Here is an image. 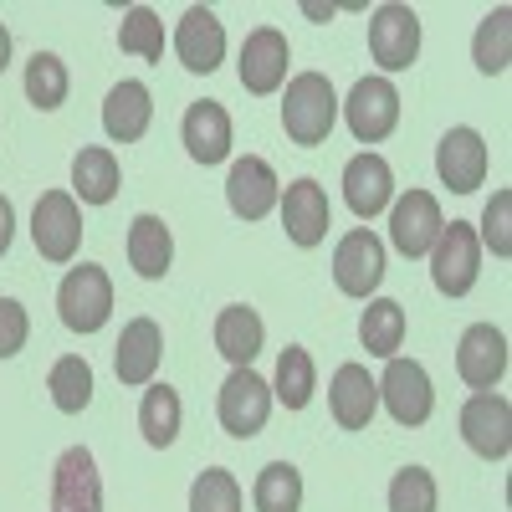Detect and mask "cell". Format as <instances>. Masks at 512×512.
Masks as SVG:
<instances>
[{
  "mask_svg": "<svg viewBox=\"0 0 512 512\" xmlns=\"http://www.w3.org/2000/svg\"><path fill=\"white\" fill-rule=\"evenodd\" d=\"M338 123V98H333V82L323 72H297L287 82V98H282V128L292 144L318 149Z\"/></svg>",
  "mask_w": 512,
  "mask_h": 512,
  "instance_id": "6da1fadb",
  "label": "cell"
},
{
  "mask_svg": "<svg viewBox=\"0 0 512 512\" xmlns=\"http://www.w3.org/2000/svg\"><path fill=\"white\" fill-rule=\"evenodd\" d=\"M477 272H482V241L466 221H451L441 226L436 246H431V282L441 297H466L477 287Z\"/></svg>",
  "mask_w": 512,
  "mask_h": 512,
  "instance_id": "7a4b0ae2",
  "label": "cell"
},
{
  "mask_svg": "<svg viewBox=\"0 0 512 512\" xmlns=\"http://www.w3.org/2000/svg\"><path fill=\"white\" fill-rule=\"evenodd\" d=\"M57 313H62V323L72 333H98L108 323V313H113V282H108V272L93 267V262L72 267L62 277V287H57Z\"/></svg>",
  "mask_w": 512,
  "mask_h": 512,
  "instance_id": "3957f363",
  "label": "cell"
},
{
  "mask_svg": "<svg viewBox=\"0 0 512 512\" xmlns=\"http://www.w3.org/2000/svg\"><path fill=\"white\" fill-rule=\"evenodd\" d=\"M216 415H221V425H226V436L251 441V436L267 425V415H272V384L256 374V369H231V379L221 384Z\"/></svg>",
  "mask_w": 512,
  "mask_h": 512,
  "instance_id": "277c9868",
  "label": "cell"
},
{
  "mask_svg": "<svg viewBox=\"0 0 512 512\" xmlns=\"http://www.w3.org/2000/svg\"><path fill=\"white\" fill-rule=\"evenodd\" d=\"M344 118H349L359 144L390 139L395 123H400V93H395V82L390 77H359L349 103H344Z\"/></svg>",
  "mask_w": 512,
  "mask_h": 512,
  "instance_id": "5b68a950",
  "label": "cell"
},
{
  "mask_svg": "<svg viewBox=\"0 0 512 512\" xmlns=\"http://www.w3.org/2000/svg\"><path fill=\"white\" fill-rule=\"evenodd\" d=\"M31 241L47 262H72L77 246H82V216H77V200L67 190H47L36 200V216H31Z\"/></svg>",
  "mask_w": 512,
  "mask_h": 512,
  "instance_id": "8992f818",
  "label": "cell"
},
{
  "mask_svg": "<svg viewBox=\"0 0 512 512\" xmlns=\"http://www.w3.org/2000/svg\"><path fill=\"white\" fill-rule=\"evenodd\" d=\"M369 52L384 72H405L420 57V16L410 6H379L369 16Z\"/></svg>",
  "mask_w": 512,
  "mask_h": 512,
  "instance_id": "52a82bcc",
  "label": "cell"
},
{
  "mask_svg": "<svg viewBox=\"0 0 512 512\" xmlns=\"http://www.w3.org/2000/svg\"><path fill=\"white\" fill-rule=\"evenodd\" d=\"M461 441L487 461H502L512 451V405L492 390H477L461 405Z\"/></svg>",
  "mask_w": 512,
  "mask_h": 512,
  "instance_id": "ba28073f",
  "label": "cell"
},
{
  "mask_svg": "<svg viewBox=\"0 0 512 512\" xmlns=\"http://www.w3.org/2000/svg\"><path fill=\"white\" fill-rule=\"evenodd\" d=\"M52 512H103V477L88 446H72L52 466Z\"/></svg>",
  "mask_w": 512,
  "mask_h": 512,
  "instance_id": "9c48e42d",
  "label": "cell"
},
{
  "mask_svg": "<svg viewBox=\"0 0 512 512\" xmlns=\"http://www.w3.org/2000/svg\"><path fill=\"white\" fill-rule=\"evenodd\" d=\"M287 62H292L287 36H282L277 26H256V31L241 41V88L256 93V98L277 93L282 82H287Z\"/></svg>",
  "mask_w": 512,
  "mask_h": 512,
  "instance_id": "30bf717a",
  "label": "cell"
},
{
  "mask_svg": "<svg viewBox=\"0 0 512 512\" xmlns=\"http://www.w3.org/2000/svg\"><path fill=\"white\" fill-rule=\"evenodd\" d=\"M379 395H384V405H390V415L400 425H425V420H431V410H436L431 374H425L415 359H400V354L390 359V369H384Z\"/></svg>",
  "mask_w": 512,
  "mask_h": 512,
  "instance_id": "8fae6325",
  "label": "cell"
},
{
  "mask_svg": "<svg viewBox=\"0 0 512 512\" xmlns=\"http://www.w3.org/2000/svg\"><path fill=\"white\" fill-rule=\"evenodd\" d=\"M333 282L338 292H349V297H369L379 282H384V241L374 231H349L344 241H338L333 251Z\"/></svg>",
  "mask_w": 512,
  "mask_h": 512,
  "instance_id": "7c38bea8",
  "label": "cell"
},
{
  "mask_svg": "<svg viewBox=\"0 0 512 512\" xmlns=\"http://www.w3.org/2000/svg\"><path fill=\"white\" fill-rule=\"evenodd\" d=\"M175 52H180V62L190 72L210 77L221 67V57H226V26H221V16L210 6H190L180 16V26H175Z\"/></svg>",
  "mask_w": 512,
  "mask_h": 512,
  "instance_id": "4fadbf2b",
  "label": "cell"
},
{
  "mask_svg": "<svg viewBox=\"0 0 512 512\" xmlns=\"http://www.w3.org/2000/svg\"><path fill=\"white\" fill-rule=\"evenodd\" d=\"M441 226H446L441 221V205H436V195H425V190L400 195L395 210H390V241H395L400 256H425V251L436 246Z\"/></svg>",
  "mask_w": 512,
  "mask_h": 512,
  "instance_id": "5bb4252c",
  "label": "cell"
},
{
  "mask_svg": "<svg viewBox=\"0 0 512 512\" xmlns=\"http://www.w3.org/2000/svg\"><path fill=\"white\" fill-rule=\"evenodd\" d=\"M436 175L446 190L456 195H472L482 180H487V144L477 128H451V134L441 139L436 149Z\"/></svg>",
  "mask_w": 512,
  "mask_h": 512,
  "instance_id": "9a60e30c",
  "label": "cell"
},
{
  "mask_svg": "<svg viewBox=\"0 0 512 512\" xmlns=\"http://www.w3.org/2000/svg\"><path fill=\"white\" fill-rule=\"evenodd\" d=\"M456 374L472 384V390H492V384L507 374V338L492 323H472L461 333V349H456Z\"/></svg>",
  "mask_w": 512,
  "mask_h": 512,
  "instance_id": "2e32d148",
  "label": "cell"
},
{
  "mask_svg": "<svg viewBox=\"0 0 512 512\" xmlns=\"http://www.w3.org/2000/svg\"><path fill=\"white\" fill-rule=\"evenodd\" d=\"M282 226L292 246H318L333 226V210H328V190L318 180H292L282 195Z\"/></svg>",
  "mask_w": 512,
  "mask_h": 512,
  "instance_id": "e0dca14e",
  "label": "cell"
},
{
  "mask_svg": "<svg viewBox=\"0 0 512 512\" xmlns=\"http://www.w3.org/2000/svg\"><path fill=\"white\" fill-rule=\"evenodd\" d=\"M180 144L190 149L195 164H221L231 154V113L216 98L190 103L185 108V123H180Z\"/></svg>",
  "mask_w": 512,
  "mask_h": 512,
  "instance_id": "ac0fdd59",
  "label": "cell"
},
{
  "mask_svg": "<svg viewBox=\"0 0 512 512\" xmlns=\"http://www.w3.org/2000/svg\"><path fill=\"white\" fill-rule=\"evenodd\" d=\"M226 200H231V210H236L241 221H262L267 210L282 200L272 164H267V159H256V154L236 159V164H231V175H226Z\"/></svg>",
  "mask_w": 512,
  "mask_h": 512,
  "instance_id": "d6986e66",
  "label": "cell"
},
{
  "mask_svg": "<svg viewBox=\"0 0 512 512\" xmlns=\"http://www.w3.org/2000/svg\"><path fill=\"white\" fill-rule=\"evenodd\" d=\"M328 405H333L338 431H364L379 410V384L369 379L364 364H338V374L328 384Z\"/></svg>",
  "mask_w": 512,
  "mask_h": 512,
  "instance_id": "ffe728a7",
  "label": "cell"
},
{
  "mask_svg": "<svg viewBox=\"0 0 512 512\" xmlns=\"http://www.w3.org/2000/svg\"><path fill=\"white\" fill-rule=\"evenodd\" d=\"M390 195H395V175L379 154H354L344 164V200L359 221H374L379 210L390 205Z\"/></svg>",
  "mask_w": 512,
  "mask_h": 512,
  "instance_id": "44dd1931",
  "label": "cell"
},
{
  "mask_svg": "<svg viewBox=\"0 0 512 512\" xmlns=\"http://www.w3.org/2000/svg\"><path fill=\"white\" fill-rule=\"evenodd\" d=\"M159 354H164V333L154 318H134L118 338V354H113V369L128 390H139V384H154V369H159Z\"/></svg>",
  "mask_w": 512,
  "mask_h": 512,
  "instance_id": "7402d4cb",
  "label": "cell"
},
{
  "mask_svg": "<svg viewBox=\"0 0 512 512\" xmlns=\"http://www.w3.org/2000/svg\"><path fill=\"white\" fill-rule=\"evenodd\" d=\"M149 118H154V98L134 77L118 82V88L108 93V103H103V128H108L113 144H139L149 134Z\"/></svg>",
  "mask_w": 512,
  "mask_h": 512,
  "instance_id": "603a6c76",
  "label": "cell"
},
{
  "mask_svg": "<svg viewBox=\"0 0 512 512\" xmlns=\"http://www.w3.org/2000/svg\"><path fill=\"white\" fill-rule=\"evenodd\" d=\"M262 338H267V328H262V318H256V308H246V303L221 308V318H216V349L236 369H251V359L262 354Z\"/></svg>",
  "mask_w": 512,
  "mask_h": 512,
  "instance_id": "cb8c5ba5",
  "label": "cell"
},
{
  "mask_svg": "<svg viewBox=\"0 0 512 512\" xmlns=\"http://www.w3.org/2000/svg\"><path fill=\"white\" fill-rule=\"evenodd\" d=\"M128 262H134L139 277L159 282L169 272V262H175V241H169V226L159 216H139L134 226H128Z\"/></svg>",
  "mask_w": 512,
  "mask_h": 512,
  "instance_id": "d4e9b609",
  "label": "cell"
},
{
  "mask_svg": "<svg viewBox=\"0 0 512 512\" xmlns=\"http://www.w3.org/2000/svg\"><path fill=\"white\" fill-rule=\"evenodd\" d=\"M359 338H364V349L374 359H395L400 344H405V308L395 303V297H374V303L364 308V318H359Z\"/></svg>",
  "mask_w": 512,
  "mask_h": 512,
  "instance_id": "484cf974",
  "label": "cell"
},
{
  "mask_svg": "<svg viewBox=\"0 0 512 512\" xmlns=\"http://www.w3.org/2000/svg\"><path fill=\"white\" fill-rule=\"evenodd\" d=\"M72 190L82 195V205H108L118 195V159L108 149H82L72 159Z\"/></svg>",
  "mask_w": 512,
  "mask_h": 512,
  "instance_id": "4316f807",
  "label": "cell"
},
{
  "mask_svg": "<svg viewBox=\"0 0 512 512\" xmlns=\"http://www.w3.org/2000/svg\"><path fill=\"white\" fill-rule=\"evenodd\" d=\"M139 431L159 451L175 446V436H180V395L169 390V384H149V390H144V400H139Z\"/></svg>",
  "mask_w": 512,
  "mask_h": 512,
  "instance_id": "83f0119b",
  "label": "cell"
},
{
  "mask_svg": "<svg viewBox=\"0 0 512 512\" xmlns=\"http://www.w3.org/2000/svg\"><path fill=\"white\" fill-rule=\"evenodd\" d=\"M318 390V369H313V354L303 344H287L282 359H277V384H272V395L287 405V410H303Z\"/></svg>",
  "mask_w": 512,
  "mask_h": 512,
  "instance_id": "f1b7e54d",
  "label": "cell"
},
{
  "mask_svg": "<svg viewBox=\"0 0 512 512\" xmlns=\"http://www.w3.org/2000/svg\"><path fill=\"white\" fill-rule=\"evenodd\" d=\"M47 390H52V405L62 415H82L93 405V369H88V359H77V354L57 359L52 374H47Z\"/></svg>",
  "mask_w": 512,
  "mask_h": 512,
  "instance_id": "f546056e",
  "label": "cell"
},
{
  "mask_svg": "<svg viewBox=\"0 0 512 512\" xmlns=\"http://www.w3.org/2000/svg\"><path fill=\"white\" fill-rule=\"evenodd\" d=\"M67 88H72V77H67V62L57 52H36L26 62V98L41 108V113H52L67 103Z\"/></svg>",
  "mask_w": 512,
  "mask_h": 512,
  "instance_id": "4dcf8cb0",
  "label": "cell"
},
{
  "mask_svg": "<svg viewBox=\"0 0 512 512\" xmlns=\"http://www.w3.org/2000/svg\"><path fill=\"white\" fill-rule=\"evenodd\" d=\"M251 497H256V512H297L303 507V477H297L292 461H272L262 466Z\"/></svg>",
  "mask_w": 512,
  "mask_h": 512,
  "instance_id": "1f68e13d",
  "label": "cell"
},
{
  "mask_svg": "<svg viewBox=\"0 0 512 512\" xmlns=\"http://www.w3.org/2000/svg\"><path fill=\"white\" fill-rule=\"evenodd\" d=\"M472 62H477L487 77L507 72V62H512V11H507V6H497V11L477 26V36H472Z\"/></svg>",
  "mask_w": 512,
  "mask_h": 512,
  "instance_id": "d6a6232c",
  "label": "cell"
},
{
  "mask_svg": "<svg viewBox=\"0 0 512 512\" xmlns=\"http://www.w3.org/2000/svg\"><path fill=\"white\" fill-rule=\"evenodd\" d=\"M118 47H123V52H134V57H144V62H159V57H164V21H159L149 6L123 11Z\"/></svg>",
  "mask_w": 512,
  "mask_h": 512,
  "instance_id": "836d02e7",
  "label": "cell"
},
{
  "mask_svg": "<svg viewBox=\"0 0 512 512\" xmlns=\"http://www.w3.org/2000/svg\"><path fill=\"white\" fill-rule=\"evenodd\" d=\"M190 512H241V487H236V477L221 472V466L200 472L195 487H190Z\"/></svg>",
  "mask_w": 512,
  "mask_h": 512,
  "instance_id": "e575fe53",
  "label": "cell"
},
{
  "mask_svg": "<svg viewBox=\"0 0 512 512\" xmlns=\"http://www.w3.org/2000/svg\"><path fill=\"white\" fill-rule=\"evenodd\" d=\"M390 512H436V477L425 466H405L390 482Z\"/></svg>",
  "mask_w": 512,
  "mask_h": 512,
  "instance_id": "d590c367",
  "label": "cell"
},
{
  "mask_svg": "<svg viewBox=\"0 0 512 512\" xmlns=\"http://www.w3.org/2000/svg\"><path fill=\"white\" fill-rule=\"evenodd\" d=\"M31 338V318L16 297H0V359H16Z\"/></svg>",
  "mask_w": 512,
  "mask_h": 512,
  "instance_id": "8d00e7d4",
  "label": "cell"
},
{
  "mask_svg": "<svg viewBox=\"0 0 512 512\" xmlns=\"http://www.w3.org/2000/svg\"><path fill=\"white\" fill-rule=\"evenodd\" d=\"M507 216H512V190H497V195H492V205H487V216H482V236H477V241H487L497 256H507V251H512Z\"/></svg>",
  "mask_w": 512,
  "mask_h": 512,
  "instance_id": "74e56055",
  "label": "cell"
},
{
  "mask_svg": "<svg viewBox=\"0 0 512 512\" xmlns=\"http://www.w3.org/2000/svg\"><path fill=\"white\" fill-rule=\"evenodd\" d=\"M11 236H16V210H11V200H6V195H0V256H6Z\"/></svg>",
  "mask_w": 512,
  "mask_h": 512,
  "instance_id": "f35d334b",
  "label": "cell"
},
{
  "mask_svg": "<svg viewBox=\"0 0 512 512\" xmlns=\"http://www.w3.org/2000/svg\"><path fill=\"white\" fill-rule=\"evenodd\" d=\"M6 67H11V31L0 26V72H6Z\"/></svg>",
  "mask_w": 512,
  "mask_h": 512,
  "instance_id": "ab89813d",
  "label": "cell"
}]
</instances>
